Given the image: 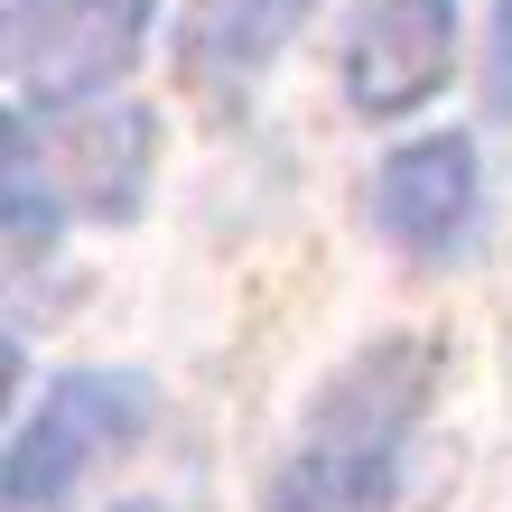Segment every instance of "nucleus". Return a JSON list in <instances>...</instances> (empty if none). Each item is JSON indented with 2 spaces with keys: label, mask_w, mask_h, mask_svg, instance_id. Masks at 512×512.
Segmentation results:
<instances>
[{
  "label": "nucleus",
  "mask_w": 512,
  "mask_h": 512,
  "mask_svg": "<svg viewBox=\"0 0 512 512\" xmlns=\"http://www.w3.org/2000/svg\"><path fill=\"white\" fill-rule=\"evenodd\" d=\"M373 215H382V233L438 252L447 233H466V215H475V149L466 140H410L401 159H382V177H373Z\"/></svg>",
  "instance_id": "nucleus-5"
},
{
  "label": "nucleus",
  "mask_w": 512,
  "mask_h": 512,
  "mask_svg": "<svg viewBox=\"0 0 512 512\" xmlns=\"http://www.w3.org/2000/svg\"><path fill=\"white\" fill-rule=\"evenodd\" d=\"M447 56H457V0H373L345 38V84H354V112H391L429 103L447 84Z\"/></svg>",
  "instance_id": "nucleus-4"
},
{
  "label": "nucleus",
  "mask_w": 512,
  "mask_h": 512,
  "mask_svg": "<svg viewBox=\"0 0 512 512\" xmlns=\"http://www.w3.org/2000/svg\"><path fill=\"white\" fill-rule=\"evenodd\" d=\"M140 429H149V391L140 382H122V373L66 382L10 447V475H0V485H10V512H38L47 494H66L94 457H112V447L140 438Z\"/></svg>",
  "instance_id": "nucleus-3"
},
{
  "label": "nucleus",
  "mask_w": 512,
  "mask_h": 512,
  "mask_svg": "<svg viewBox=\"0 0 512 512\" xmlns=\"http://www.w3.org/2000/svg\"><path fill=\"white\" fill-rule=\"evenodd\" d=\"M159 0H19L10 10V84L28 112L94 103L112 75L140 56Z\"/></svg>",
  "instance_id": "nucleus-2"
},
{
  "label": "nucleus",
  "mask_w": 512,
  "mask_h": 512,
  "mask_svg": "<svg viewBox=\"0 0 512 512\" xmlns=\"http://www.w3.org/2000/svg\"><path fill=\"white\" fill-rule=\"evenodd\" d=\"M494 122H512V0H503V38H494Z\"/></svg>",
  "instance_id": "nucleus-8"
},
{
  "label": "nucleus",
  "mask_w": 512,
  "mask_h": 512,
  "mask_svg": "<svg viewBox=\"0 0 512 512\" xmlns=\"http://www.w3.org/2000/svg\"><path fill=\"white\" fill-rule=\"evenodd\" d=\"M140 149H149V122H131V112L75 122V131H66V159H56V187H66V205L131 215V196H140Z\"/></svg>",
  "instance_id": "nucleus-7"
},
{
  "label": "nucleus",
  "mask_w": 512,
  "mask_h": 512,
  "mask_svg": "<svg viewBox=\"0 0 512 512\" xmlns=\"http://www.w3.org/2000/svg\"><path fill=\"white\" fill-rule=\"evenodd\" d=\"M410 410H419V354L410 345L354 364L317 401L289 466L270 475V512H391V466H401Z\"/></svg>",
  "instance_id": "nucleus-1"
},
{
  "label": "nucleus",
  "mask_w": 512,
  "mask_h": 512,
  "mask_svg": "<svg viewBox=\"0 0 512 512\" xmlns=\"http://www.w3.org/2000/svg\"><path fill=\"white\" fill-rule=\"evenodd\" d=\"M317 0H196L187 10V75L196 84H243L252 66H270L298 19H308Z\"/></svg>",
  "instance_id": "nucleus-6"
}]
</instances>
